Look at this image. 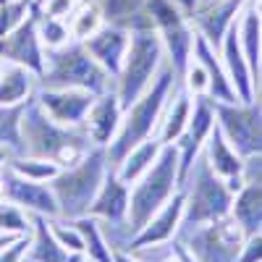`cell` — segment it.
<instances>
[{"label": "cell", "mask_w": 262, "mask_h": 262, "mask_svg": "<svg viewBox=\"0 0 262 262\" xmlns=\"http://www.w3.org/2000/svg\"><path fill=\"white\" fill-rule=\"evenodd\" d=\"M107 170H111V163H107L105 147H92L76 165L60 168V173L50 181V189L60 207V217L76 221L81 215H90V207L107 176Z\"/></svg>", "instance_id": "obj_4"}, {"label": "cell", "mask_w": 262, "mask_h": 262, "mask_svg": "<svg viewBox=\"0 0 262 262\" xmlns=\"http://www.w3.org/2000/svg\"><path fill=\"white\" fill-rule=\"evenodd\" d=\"M184 207H186V191H176L170 200L149 217L147 226L142 231H137L128 238V252H142L149 247H160L165 242H170L184 226Z\"/></svg>", "instance_id": "obj_12"}, {"label": "cell", "mask_w": 262, "mask_h": 262, "mask_svg": "<svg viewBox=\"0 0 262 262\" xmlns=\"http://www.w3.org/2000/svg\"><path fill=\"white\" fill-rule=\"evenodd\" d=\"M176 79H179V74L173 71V66L168 63L165 69H160V74L155 76L149 90L134 105H128L123 111V121H121V128H118L116 139L105 147L111 168H116L121 163V158L131 147H137L139 142L152 139L158 134V126H160L165 105L173 95H176Z\"/></svg>", "instance_id": "obj_2"}, {"label": "cell", "mask_w": 262, "mask_h": 262, "mask_svg": "<svg viewBox=\"0 0 262 262\" xmlns=\"http://www.w3.org/2000/svg\"><path fill=\"white\" fill-rule=\"evenodd\" d=\"M128 200H131V186L123 184L116 170L111 168L107 170V176L95 196V202L90 207V215H95L97 221H105L111 226H118L123 223L126 226V215H128Z\"/></svg>", "instance_id": "obj_20"}, {"label": "cell", "mask_w": 262, "mask_h": 262, "mask_svg": "<svg viewBox=\"0 0 262 262\" xmlns=\"http://www.w3.org/2000/svg\"><path fill=\"white\" fill-rule=\"evenodd\" d=\"M163 42L155 29L147 32H131V45L123 60V69L116 76V95L123 105H134L155 81V76L163 69Z\"/></svg>", "instance_id": "obj_5"}, {"label": "cell", "mask_w": 262, "mask_h": 262, "mask_svg": "<svg viewBox=\"0 0 262 262\" xmlns=\"http://www.w3.org/2000/svg\"><path fill=\"white\" fill-rule=\"evenodd\" d=\"M27 259L29 262H90L86 254L69 252L58 244L45 215H32V247Z\"/></svg>", "instance_id": "obj_21"}, {"label": "cell", "mask_w": 262, "mask_h": 262, "mask_svg": "<svg viewBox=\"0 0 262 262\" xmlns=\"http://www.w3.org/2000/svg\"><path fill=\"white\" fill-rule=\"evenodd\" d=\"M45 55L48 53L42 48V39L37 34V16L34 13L16 32H11L0 42V58L24 66V69L34 71L37 76L45 74Z\"/></svg>", "instance_id": "obj_14"}, {"label": "cell", "mask_w": 262, "mask_h": 262, "mask_svg": "<svg viewBox=\"0 0 262 262\" xmlns=\"http://www.w3.org/2000/svg\"><path fill=\"white\" fill-rule=\"evenodd\" d=\"M0 6H3V0H0Z\"/></svg>", "instance_id": "obj_51"}, {"label": "cell", "mask_w": 262, "mask_h": 262, "mask_svg": "<svg viewBox=\"0 0 262 262\" xmlns=\"http://www.w3.org/2000/svg\"><path fill=\"white\" fill-rule=\"evenodd\" d=\"M8 160H11V152H8L6 147H0V173L8 168Z\"/></svg>", "instance_id": "obj_44"}, {"label": "cell", "mask_w": 262, "mask_h": 262, "mask_svg": "<svg viewBox=\"0 0 262 262\" xmlns=\"http://www.w3.org/2000/svg\"><path fill=\"white\" fill-rule=\"evenodd\" d=\"M144 3L147 0H97L105 24H118L123 29H126L128 21L144 8Z\"/></svg>", "instance_id": "obj_34"}, {"label": "cell", "mask_w": 262, "mask_h": 262, "mask_svg": "<svg viewBox=\"0 0 262 262\" xmlns=\"http://www.w3.org/2000/svg\"><path fill=\"white\" fill-rule=\"evenodd\" d=\"M212 107L223 137L238 155L244 160L262 155V107L244 105V102H233V105L212 102Z\"/></svg>", "instance_id": "obj_9"}, {"label": "cell", "mask_w": 262, "mask_h": 262, "mask_svg": "<svg viewBox=\"0 0 262 262\" xmlns=\"http://www.w3.org/2000/svg\"><path fill=\"white\" fill-rule=\"evenodd\" d=\"M236 262H262V231L244 238V247L238 252Z\"/></svg>", "instance_id": "obj_40"}, {"label": "cell", "mask_w": 262, "mask_h": 262, "mask_svg": "<svg viewBox=\"0 0 262 262\" xmlns=\"http://www.w3.org/2000/svg\"><path fill=\"white\" fill-rule=\"evenodd\" d=\"M121 121H123V105L116 92L107 90L95 97L90 113H86V121H84V131L95 147H107L116 139Z\"/></svg>", "instance_id": "obj_18"}, {"label": "cell", "mask_w": 262, "mask_h": 262, "mask_svg": "<svg viewBox=\"0 0 262 262\" xmlns=\"http://www.w3.org/2000/svg\"><path fill=\"white\" fill-rule=\"evenodd\" d=\"M32 13H34L32 0H3V6H0V42L11 32H16Z\"/></svg>", "instance_id": "obj_33"}, {"label": "cell", "mask_w": 262, "mask_h": 262, "mask_svg": "<svg viewBox=\"0 0 262 262\" xmlns=\"http://www.w3.org/2000/svg\"><path fill=\"white\" fill-rule=\"evenodd\" d=\"M24 105H0V147H6L11 155H24V137H21Z\"/></svg>", "instance_id": "obj_30"}, {"label": "cell", "mask_w": 262, "mask_h": 262, "mask_svg": "<svg viewBox=\"0 0 262 262\" xmlns=\"http://www.w3.org/2000/svg\"><path fill=\"white\" fill-rule=\"evenodd\" d=\"M144 11L149 13L155 32L160 34L163 50H168V60L173 66V71L179 76H184L186 66L191 60L194 53V32L186 24V16L181 13V8L173 3V0H147Z\"/></svg>", "instance_id": "obj_8"}, {"label": "cell", "mask_w": 262, "mask_h": 262, "mask_svg": "<svg viewBox=\"0 0 262 262\" xmlns=\"http://www.w3.org/2000/svg\"><path fill=\"white\" fill-rule=\"evenodd\" d=\"M113 262H142V259H137V257H134V252H123V249H116V254H113Z\"/></svg>", "instance_id": "obj_42"}, {"label": "cell", "mask_w": 262, "mask_h": 262, "mask_svg": "<svg viewBox=\"0 0 262 262\" xmlns=\"http://www.w3.org/2000/svg\"><path fill=\"white\" fill-rule=\"evenodd\" d=\"M170 254L176 257V262H200V259H196V254L191 252V247H189L186 242H173Z\"/></svg>", "instance_id": "obj_41"}, {"label": "cell", "mask_w": 262, "mask_h": 262, "mask_svg": "<svg viewBox=\"0 0 262 262\" xmlns=\"http://www.w3.org/2000/svg\"><path fill=\"white\" fill-rule=\"evenodd\" d=\"M191 107H194V97L189 92H176L168 100L160 126H158V134H155V139L160 144H176L179 142V137L184 134V128L191 118Z\"/></svg>", "instance_id": "obj_26"}, {"label": "cell", "mask_w": 262, "mask_h": 262, "mask_svg": "<svg viewBox=\"0 0 262 262\" xmlns=\"http://www.w3.org/2000/svg\"><path fill=\"white\" fill-rule=\"evenodd\" d=\"M181 79L186 81V92L191 97H207V71H205V66L196 60L194 55H191V60H189V66H186V71H184Z\"/></svg>", "instance_id": "obj_37"}, {"label": "cell", "mask_w": 262, "mask_h": 262, "mask_svg": "<svg viewBox=\"0 0 262 262\" xmlns=\"http://www.w3.org/2000/svg\"><path fill=\"white\" fill-rule=\"evenodd\" d=\"M173 3H176V6L181 8V13L186 16V13H191L196 6H200V0H173Z\"/></svg>", "instance_id": "obj_43"}, {"label": "cell", "mask_w": 262, "mask_h": 262, "mask_svg": "<svg viewBox=\"0 0 262 262\" xmlns=\"http://www.w3.org/2000/svg\"><path fill=\"white\" fill-rule=\"evenodd\" d=\"M231 217L244 236L262 231V181H244V186L233 194Z\"/></svg>", "instance_id": "obj_24"}, {"label": "cell", "mask_w": 262, "mask_h": 262, "mask_svg": "<svg viewBox=\"0 0 262 262\" xmlns=\"http://www.w3.org/2000/svg\"><path fill=\"white\" fill-rule=\"evenodd\" d=\"M74 223L84 238V254L90 257V262H113L116 249L111 247V242H107V236L95 215H81Z\"/></svg>", "instance_id": "obj_28"}, {"label": "cell", "mask_w": 262, "mask_h": 262, "mask_svg": "<svg viewBox=\"0 0 262 262\" xmlns=\"http://www.w3.org/2000/svg\"><path fill=\"white\" fill-rule=\"evenodd\" d=\"M105 24V18H102V11L97 3H90V6H79L76 13L69 18V27H71V37L74 42H84V39H90L100 27Z\"/></svg>", "instance_id": "obj_32"}, {"label": "cell", "mask_w": 262, "mask_h": 262, "mask_svg": "<svg viewBox=\"0 0 262 262\" xmlns=\"http://www.w3.org/2000/svg\"><path fill=\"white\" fill-rule=\"evenodd\" d=\"M81 45L107 71V76L116 81V76L123 69L128 45H131V32L118 27V24H102L90 39H84Z\"/></svg>", "instance_id": "obj_15"}, {"label": "cell", "mask_w": 262, "mask_h": 262, "mask_svg": "<svg viewBox=\"0 0 262 262\" xmlns=\"http://www.w3.org/2000/svg\"><path fill=\"white\" fill-rule=\"evenodd\" d=\"M39 86V76L29 69L11 60L0 66V105H24L34 97Z\"/></svg>", "instance_id": "obj_23"}, {"label": "cell", "mask_w": 262, "mask_h": 262, "mask_svg": "<svg viewBox=\"0 0 262 262\" xmlns=\"http://www.w3.org/2000/svg\"><path fill=\"white\" fill-rule=\"evenodd\" d=\"M81 6H90V3H97V0H79Z\"/></svg>", "instance_id": "obj_48"}, {"label": "cell", "mask_w": 262, "mask_h": 262, "mask_svg": "<svg viewBox=\"0 0 262 262\" xmlns=\"http://www.w3.org/2000/svg\"><path fill=\"white\" fill-rule=\"evenodd\" d=\"M191 55L200 60L205 66V71H207V100L210 102H223V105L238 102V95L233 90V84H231L226 69H223L221 55L215 53V45H210L202 34H196L194 37V53Z\"/></svg>", "instance_id": "obj_19"}, {"label": "cell", "mask_w": 262, "mask_h": 262, "mask_svg": "<svg viewBox=\"0 0 262 262\" xmlns=\"http://www.w3.org/2000/svg\"><path fill=\"white\" fill-rule=\"evenodd\" d=\"M247 0H215L212 6L202 8L196 13V24H200V34L210 42V45L221 48V42L226 37V32L231 29V24L238 18L236 13L242 11V6Z\"/></svg>", "instance_id": "obj_22"}, {"label": "cell", "mask_w": 262, "mask_h": 262, "mask_svg": "<svg viewBox=\"0 0 262 262\" xmlns=\"http://www.w3.org/2000/svg\"><path fill=\"white\" fill-rule=\"evenodd\" d=\"M257 90H259V100H262V71H259V79H257Z\"/></svg>", "instance_id": "obj_47"}, {"label": "cell", "mask_w": 262, "mask_h": 262, "mask_svg": "<svg viewBox=\"0 0 262 262\" xmlns=\"http://www.w3.org/2000/svg\"><path fill=\"white\" fill-rule=\"evenodd\" d=\"M32 247V233L29 236H18L13 244H8L6 249H0V262H24Z\"/></svg>", "instance_id": "obj_38"}, {"label": "cell", "mask_w": 262, "mask_h": 262, "mask_svg": "<svg viewBox=\"0 0 262 262\" xmlns=\"http://www.w3.org/2000/svg\"><path fill=\"white\" fill-rule=\"evenodd\" d=\"M21 137H24V155L50 158L60 168L76 165L95 147L84 128H69V126L53 121L34 97L27 100L24 105Z\"/></svg>", "instance_id": "obj_1"}, {"label": "cell", "mask_w": 262, "mask_h": 262, "mask_svg": "<svg viewBox=\"0 0 262 262\" xmlns=\"http://www.w3.org/2000/svg\"><path fill=\"white\" fill-rule=\"evenodd\" d=\"M186 184H191V189L186 194L184 226L200 228V226L217 223L231 215L233 191L228 189V184L221 176H215L205 158H196Z\"/></svg>", "instance_id": "obj_7"}, {"label": "cell", "mask_w": 262, "mask_h": 262, "mask_svg": "<svg viewBox=\"0 0 262 262\" xmlns=\"http://www.w3.org/2000/svg\"><path fill=\"white\" fill-rule=\"evenodd\" d=\"M48 223H50V231L58 238L60 247H66L69 252H76V254H84V238H81L74 221H66V217H48Z\"/></svg>", "instance_id": "obj_36"}, {"label": "cell", "mask_w": 262, "mask_h": 262, "mask_svg": "<svg viewBox=\"0 0 262 262\" xmlns=\"http://www.w3.org/2000/svg\"><path fill=\"white\" fill-rule=\"evenodd\" d=\"M24 262H29V259H24Z\"/></svg>", "instance_id": "obj_52"}, {"label": "cell", "mask_w": 262, "mask_h": 262, "mask_svg": "<svg viewBox=\"0 0 262 262\" xmlns=\"http://www.w3.org/2000/svg\"><path fill=\"white\" fill-rule=\"evenodd\" d=\"M95 97V92L76 90V86H37L34 92V100L42 105V111L69 128H84Z\"/></svg>", "instance_id": "obj_10"}, {"label": "cell", "mask_w": 262, "mask_h": 262, "mask_svg": "<svg viewBox=\"0 0 262 262\" xmlns=\"http://www.w3.org/2000/svg\"><path fill=\"white\" fill-rule=\"evenodd\" d=\"M238 42H242V50L249 60L252 76L257 81L262 71V18L252 8L238 16Z\"/></svg>", "instance_id": "obj_27"}, {"label": "cell", "mask_w": 262, "mask_h": 262, "mask_svg": "<svg viewBox=\"0 0 262 262\" xmlns=\"http://www.w3.org/2000/svg\"><path fill=\"white\" fill-rule=\"evenodd\" d=\"M16 238H18V236H13V233H3V231H0V249H6L8 244H13Z\"/></svg>", "instance_id": "obj_45"}, {"label": "cell", "mask_w": 262, "mask_h": 262, "mask_svg": "<svg viewBox=\"0 0 262 262\" xmlns=\"http://www.w3.org/2000/svg\"><path fill=\"white\" fill-rule=\"evenodd\" d=\"M221 60L223 69L233 84V90L238 95V102L244 105H254V95H257V81L252 76L249 60L242 50V42H238V18L231 24V29L226 32L223 42H221Z\"/></svg>", "instance_id": "obj_16"}, {"label": "cell", "mask_w": 262, "mask_h": 262, "mask_svg": "<svg viewBox=\"0 0 262 262\" xmlns=\"http://www.w3.org/2000/svg\"><path fill=\"white\" fill-rule=\"evenodd\" d=\"M0 179H3V200L18 205L21 210H27L32 215L60 217V207H58V200H55L50 184L21 179L11 168H6L0 173Z\"/></svg>", "instance_id": "obj_13"}, {"label": "cell", "mask_w": 262, "mask_h": 262, "mask_svg": "<svg viewBox=\"0 0 262 262\" xmlns=\"http://www.w3.org/2000/svg\"><path fill=\"white\" fill-rule=\"evenodd\" d=\"M160 149H163V144L152 137V139H144V142H139L137 147H131L126 155L121 158V163L113 168L116 170V176L123 181V184H128V186H134L144 173L155 165V160H158V155H160Z\"/></svg>", "instance_id": "obj_25"}, {"label": "cell", "mask_w": 262, "mask_h": 262, "mask_svg": "<svg viewBox=\"0 0 262 262\" xmlns=\"http://www.w3.org/2000/svg\"><path fill=\"white\" fill-rule=\"evenodd\" d=\"M202 152H205V160L212 168V173H215V176H221L233 194L244 186V158L228 144V139L223 137L217 121H215V128L210 131V137H207Z\"/></svg>", "instance_id": "obj_17"}, {"label": "cell", "mask_w": 262, "mask_h": 262, "mask_svg": "<svg viewBox=\"0 0 262 262\" xmlns=\"http://www.w3.org/2000/svg\"><path fill=\"white\" fill-rule=\"evenodd\" d=\"M81 3L79 0H45V6H42V16H53V18H66L69 21L76 8Z\"/></svg>", "instance_id": "obj_39"}, {"label": "cell", "mask_w": 262, "mask_h": 262, "mask_svg": "<svg viewBox=\"0 0 262 262\" xmlns=\"http://www.w3.org/2000/svg\"><path fill=\"white\" fill-rule=\"evenodd\" d=\"M8 168L13 173H18L21 179H29V181H39V184H50L58 173L60 165L50 158H37V155H11Z\"/></svg>", "instance_id": "obj_29"}, {"label": "cell", "mask_w": 262, "mask_h": 262, "mask_svg": "<svg viewBox=\"0 0 262 262\" xmlns=\"http://www.w3.org/2000/svg\"><path fill=\"white\" fill-rule=\"evenodd\" d=\"M215 128V107L207 97H194V107H191V118L184 128V134L179 137L176 147H179V179L181 184H186L189 173L196 163V158L202 155L205 142L210 137V131Z\"/></svg>", "instance_id": "obj_11"}, {"label": "cell", "mask_w": 262, "mask_h": 262, "mask_svg": "<svg viewBox=\"0 0 262 262\" xmlns=\"http://www.w3.org/2000/svg\"><path fill=\"white\" fill-rule=\"evenodd\" d=\"M179 163H181L179 160V147L176 144H163L155 165L131 186L128 215H126V231L131 236H134L137 231H142L149 217L181 189Z\"/></svg>", "instance_id": "obj_3"}, {"label": "cell", "mask_w": 262, "mask_h": 262, "mask_svg": "<svg viewBox=\"0 0 262 262\" xmlns=\"http://www.w3.org/2000/svg\"><path fill=\"white\" fill-rule=\"evenodd\" d=\"M0 66H3V58H0Z\"/></svg>", "instance_id": "obj_50"}, {"label": "cell", "mask_w": 262, "mask_h": 262, "mask_svg": "<svg viewBox=\"0 0 262 262\" xmlns=\"http://www.w3.org/2000/svg\"><path fill=\"white\" fill-rule=\"evenodd\" d=\"M165 262H176V257H173V254H170V257H168V259H165Z\"/></svg>", "instance_id": "obj_49"}, {"label": "cell", "mask_w": 262, "mask_h": 262, "mask_svg": "<svg viewBox=\"0 0 262 262\" xmlns=\"http://www.w3.org/2000/svg\"><path fill=\"white\" fill-rule=\"evenodd\" d=\"M37 34L42 39V48L45 53L50 50H60L66 45H71V27L66 18H53V16H37Z\"/></svg>", "instance_id": "obj_31"}, {"label": "cell", "mask_w": 262, "mask_h": 262, "mask_svg": "<svg viewBox=\"0 0 262 262\" xmlns=\"http://www.w3.org/2000/svg\"><path fill=\"white\" fill-rule=\"evenodd\" d=\"M113 79L107 71L86 53L81 42H71L60 50H50L45 55V74L39 76V86H76L102 95Z\"/></svg>", "instance_id": "obj_6"}, {"label": "cell", "mask_w": 262, "mask_h": 262, "mask_svg": "<svg viewBox=\"0 0 262 262\" xmlns=\"http://www.w3.org/2000/svg\"><path fill=\"white\" fill-rule=\"evenodd\" d=\"M0 231L13 236H29L32 233V212L21 210L18 205L0 200Z\"/></svg>", "instance_id": "obj_35"}, {"label": "cell", "mask_w": 262, "mask_h": 262, "mask_svg": "<svg viewBox=\"0 0 262 262\" xmlns=\"http://www.w3.org/2000/svg\"><path fill=\"white\" fill-rule=\"evenodd\" d=\"M252 11H254V13H257V16L262 18V0H254V6H252Z\"/></svg>", "instance_id": "obj_46"}]
</instances>
